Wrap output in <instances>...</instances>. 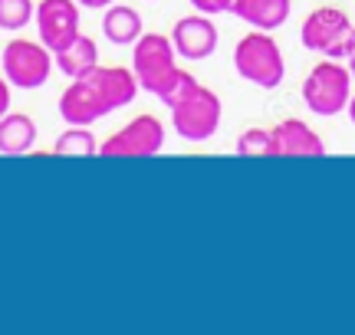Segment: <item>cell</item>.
Listing matches in <instances>:
<instances>
[{
    "label": "cell",
    "instance_id": "cell-1",
    "mask_svg": "<svg viewBox=\"0 0 355 335\" xmlns=\"http://www.w3.org/2000/svg\"><path fill=\"white\" fill-rule=\"evenodd\" d=\"M234 69L241 73L247 82H254L260 89H277L283 76H286V63L279 53L277 39L266 30H254L234 46Z\"/></svg>",
    "mask_w": 355,
    "mask_h": 335
},
{
    "label": "cell",
    "instance_id": "cell-2",
    "mask_svg": "<svg viewBox=\"0 0 355 335\" xmlns=\"http://www.w3.org/2000/svg\"><path fill=\"white\" fill-rule=\"evenodd\" d=\"M349 96H352V73H349V66L329 60V56L313 66V73L303 82V102L313 116H339L349 105Z\"/></svg>",
    "mask_w": 355,
    "mask_h": 335
},
{
    "label": "cell",
    "instance_id": "cell-3",
    "mask_svg": "<svg viewBox=\"0 0 355 335\" xmlns=\"http://www.w3.org/2000/svg\"><path fill=\"white\" fill-rule=\"evenodd\" d=\"M132 73L139 79V89L152 92L158 99L178 73L171 37H165V33H141L132 43Z\"/></svg>",
    "mask_w": 355,
    "mask_h": 335
},
{
    "label": "cell",
    "instance_id": "cell-4",
    "mask_svg": "<svg viewBox=\"0 0 355 335\" xmlns=\"http://www.w3.org/2000/svg\"><path fill=\"white\" fill-rule=\"evenodd\" d=\"M300 39H303L306 50L322 53L329 60H345L355 43V26L349 20V13L339 7H316L303 20Z\"/></svg>",
    "mask_w": 355,
    "mask_h": 335
},
{
    "label": "cell",
    "instance_id": "cell-5",
    "mask_svg": "<svg viewBox=\"0 0 355 335\" xmlns=\"http://www.w3.org/2000/svg\"><path fill=\"white\" fill-rule=\"evenodd\" d=\"M220 116H224V105L217 99V92H211L201 82L178 105H171V125H175V132L184 142H207V138H214L217 129H220Z\"/></svg>",
    "mask_w": 355,
    "mask_h": 335
},
{
    "label": "cell",
    "instance_id": "cell-6",
    "mask_svg": "<svg viewBox=\"0 0 355 335\" xmlns=\"http://www.w3.org/2000/svg\"><path fill=\"white\" fill-rule=\"evenodd\" d=\"M3 76L13 89H40L46 86V79L53 76V50H46L43 43L33 39H10L3 46Z\"/></svg>",
    "mask_w": 355,
    "mask_h": 335
},
{
    "label": "cell",
    "instance_id": "cell-7",
    "mask_svg": "<svg viewBox=\"0 0 355 335\" xmlns=\"http://www.w3.org/2000/svg\"><path fill=\"white\" fill-rule=\"evenodd\" d=\"M165 148V125L155 116L141 112L135 116L128 125L109 135L105 142L99 145L102 158H155Z\"/></svg>",
    "mask_w": 355,
    "mask_h": 335
},
{
    "label": "cell",
    "instance_id": "cell-8",
    "mask_svg": "<svg viewBox=\"0 0 355 335\" xmlns=\"http://www.w3.org/2000/svg\"><path fill=\"white\" fill-rule=\"evenodd\" d=\"M40 30V43L60 53L79 37V3L76 0H40L33 10Z\"/></svg>",
    "mask_w": 355,
    "mask_h": 335
},
{
    "label": "cell",
    "instance_id": "cell-9",
    "mask_svg": "<svg viewBox=\"0 0 355 335\" xmlns=\"http://www.w3.org/2000/svg\"><path fill=\"white\" fill-rule=\"evenodd\" d=\"M83 79H89V86L99 92L102 105H105L109 112L125 109V105L139 96V79H135V73L125 69V66H99L96 63Z\"/></svg>",
    "mask_w": 355,
    "mask_h": 335
},
{
    "label": "cell",
    "instance_id": "cell-10",
    "mask_svg": "<svg viewBox=\"0 0 355 335\" xmlns=\"http://www.w3.org/2000/svg\"><path fill=\"white\" fill-rule=\"evenodd\" d=\"M171 43L175 53L184 60H207L217 50V26L207 13H191L181 17L171 30Z\"/></svg>",
    "mask_w": 355,
    "mask_h": 335
},
{
    "label": "cell",
    "instance_id": "cell-11",
    "mask_svg": "<svg viewBox=\"0 0 355 335\" xmlns=\"http://www.w3.org/2000/svg\"><path fill=\"white\" fill-rule=\"evenodd\" d=\"M273 138V155L283 158H322L326 142L306 125L303 118H283L277 129H270Z\"/></svg>",
    "mask_w": 355,
    "mask_h": 335
},
{
    "label": "cell",
    "instance_id": "cell-12",
    "mask_svg": "<svg viewBox=\"0 0 355 335\" xmlns=\"http://www.w3.org/2000/svg\"><path fill=\"white\" fill-rule=\"evenodd\" d=\"M60 116H63L66 125H92V122L109 116V109L102 105L99 92L89 86V79L79 76L60 96Z\"/></svg>",
    "mask_w": 355,
    "mask_h": 335
},
{
    "label": "cell",
    "instance_id": "cell-13",
    "mask_svg": "<svg viewBox=\"0 0 355 335\" xmlns=\"http://www.w3.org/2000/svg\"><path fill=\"white\" fill-rule=\"evenodd\" d=\"M230 13L241 17L254 30H277L290 20L293 0H230Z\"/></svg>",
    "mask_w": 355,
    "mask_h": 335
},
{
    "label": "cell",
    "instance_id": "cell-14",
    "mask_svg": "<svg viewBox=\"0 0 355 335\" xmlns=\"http://www.w3.org/2000/svg\"><path fill=\"white\" fill-rule=\"evenodd\" d=\"M102 33L115 46H132L141 37V17L135 7L128 3H109L105 17H102Z\"/></svg>",
    "mask_w": 355,
    "mask_h": 335
},
{
    "label": "cell",
    "instance_id": "cell-15",
    "mask_svg": "<svg viewBox=\"0 0 355 335\" xmlns=\"http://www.w3.org/2000/svg\"><path fill=\"white\" fill-rule=\"evenodd\" d=\"M37 142V122L24 112L0 116V155H26Z\"/></svg>",
    "mask_w": 355,
    "mask_h": 335
},
{
    "label": "cell",
    "instance_id": "cell-16",
    "mask_svg": "<svg viewBox=\"0 0 355 335\" xmlns=\"http://www.w3.org/2000/svg\"><path fill=\"white\" fill-rule=\"evenodd\" d=\"M53 63L60 66V73L69 79H79L86 76L92 66L99 63V46H96V39L92 37H83L79 33L69 46H63L60 53H53Z\"/></svg>",
    "mask_w": 355,
    "mask_h": 335
},
{
    "label": "cell",
    "instance_id": "cell-17",
    "mask_svg": "<svg viewBox=\"0 0 355 335\" xmlns=\"http://www.w3.org/2000/svg\"><path fill=\"white\" fill-rule=\"evenodd\" d=\"M53 155H99V142L86 125H69V129L56 138Z\"/></svg>",
    "mask_w": 355,
    "mask_h": 335
},
{
    "label": "cell",
    "instance_id": "cell-18",
    "mask_svg": "<svg viewBox=\"0 0 355 335\" xmlns=\"http://www.w3.org/2000/svg\"><path fill=\"white\" fill-rule=\"evenodd\" d=\"M33 10V0H0V30H24Z\"/></svg>",
    "mask_w": 355,
    "mask_h": 335
},
{
    "label": "cell",
    "instance_id": "cell-19",
    "mask_svg": "<svg viewBox=\"0 0 355 335\" xmlns=\"http://www.w3.org/2000/svg\"><path fill=\"white\" fill-rule=\"evenodd\" d=\"M237 155L241 158H260V155H273V138L270 129H247L237 138Z\"/></svg>",
    "mask_w": 355,
    "mask_h": 335
},
{
    "label": "cell",
    "instance_id": "cell-20",
    "mask_svg": "<svg viewBox=\"0 0 355 335\" xmlns=\"http://www.w3.org/2000/svg\"><path fill=\"white\" fill-rule=\"evenodd\" d=\"M194 86H198V79L191 76L188 69H181V66H178L175 79H171V82H168V89L162 92V96H158V99H162V102H165L168 109H171V105H178V102H181V99H184V96H188V92L194 89Z\"/></svg>",
    "mask_w": 355,
    "mask_h": 335
},
{
    "label": "cell",
    "instance_id": "cell-21",
    "mask_svg": "<svg viewBox=\"0 0 355 335\" xmlns=\"http://www.w3.org/2000/svg\"><path fill=\"white\" fill-rule=\"evenodd\" d=\"M191 7L198 13L217 17V13H230V0H191Z\"/></svg>",
    "mask_w": 355,
    "mask_h": 335
},
{
    "label": "cell",
    "instance_id": "cell-22",
    "mask_svg": "<svg viewBox=\"0 0 355 335\" xmlns=\"http://www.w3.org/2000/svg\"><path fill=\"white\" fill-rule=\"evenodd\" d=\"M10 112V82L7 76H0V116H7Z\"/></svg>",
    "mask_w": 355,
    "mask_h": 335
},
{
    "label": "cell",
    "instance_id": "cell-23",
    "mask_svg": "<svg viewBox=\"0 0 355 335\" xmlns=\"http://www.w3.org/2000/svg\"><path fill=\"white\" fill-rule=\"evenodd\" d=\"M79 7H89V10H105L109 3H115V0H76Z\"/></svg>",
    "mask_w": 355,
    "mask_h": 335
},
{
    "label": "cell",
    "instance_id": "cell-24",
    "mask_svg": "<svg viewBox=\"0 0 355 335\" xmlns=\"http://www.w3.org/2000/svg\"><path fill=\"white\" fill-rule=\"evenodd\" d=\"M345 66H349V73L355 79V43H352V50H349V56H345Z\"/></svg>",
    "mask_w": 355,
    "mask_h": 335
},
{
    "label": "cell",
    "instance_id": "cell-25",
    "mask_svg": "<svg viewBox=\"0 0 355 335\" xmlns=\"http://www.w3.org/2000/svg\"><path fill=\"white\" fill-rule=\"evenodd\" d=\"M345 109H349V118L355 122V96H349V105H345Z\"/></svg>",
    "mask_w": 355,
    "mask_h": 335
}]
</instances>
